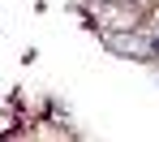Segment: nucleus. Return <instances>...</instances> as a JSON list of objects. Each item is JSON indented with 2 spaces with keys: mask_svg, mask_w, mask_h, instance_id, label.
Returning <instances> with one entry per match:
<instances>
[{
  "mask_svg": "<svg viewBox=\"0 0 159 142\" xmlns=\"http://www.w3.org/2000/svg\"><path fill=\"white\" fill-rule=\"evenodd\" d=\"M103 43L112 48V52H133V56H151V52H155L151 39H133V34H107Z\"/></svg>",
  "mask_w": 159,
  "mask_h": 142,
  "instance_id": "1",
  "label": "nucleus"
}]
</instances>
